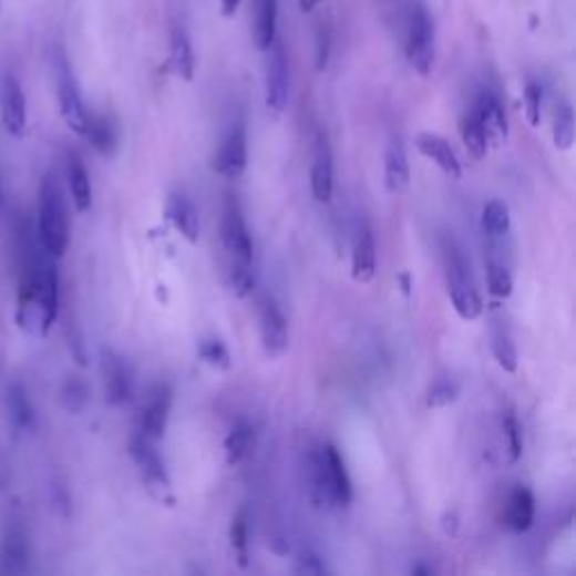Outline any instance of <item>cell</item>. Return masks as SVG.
<instances>
[{"label": "cell", "mask_w": 576, "mask_h": 576, "mask_svg": "<svg viewBox=\"0 0 576 576\" xmlns=\"http://www.w3.org/2000/svg\"><path fill=\"white\" fill-rule=\"evenodd\" d=\"M298 3H300V10L305 14H311V12H316L322 6V0H298Z\"/></svg>", "instance_id": "cell-45"}, {"label": "cell", "mask_w": 576, "mask_h": 576, "mask_svg": "<svg viewBox=\"0 0 576 576\" xmlns=\"http://www.w3.org/2000/svg\"><path fill=\"white\" fill-rule=\"evenodd\" d=\"M416 150L421 156L435 163L446 176L451 178H462V163L455 154V150L438 133H419L416 135Z\"/></svg>", "instance_id": "cell-15"}, {"label": "cell", "mask_w": 576, "mask_h": 576, "mask_svg": "<svg viewBox=\"0 0 576 576\" xmlns=\"http://www.w3.org/2000/svg\"><path fill=\"white\" fill-rule=\"evenodd\" d=\"M167 219L189 241L196 244L200 237V219L194 203L185 194H172L167 200Z\"/></svg>", "instance_id": "cell-21"}, {"label": "cell", "mask_w": 576, "mask_h": 576, "mask_svg": "<svg viewBox=\"0 0 576 576\" xmlns=\"http://www.w3.org/2000/svg\"><path fill=\"white\" fill-rule=\"evenodd\" d=\"M131 455L144 477V482H147L150 491L161 500V502H174V497L169 495L172 491V480H169V473L165 469V462L161 460L158 451L154 449L152 440H147L144 435H135L131 440Z\"/></svg>", "instance_id": "cell-6"}, {"label": "cell", "mask_w": 576, "mask_h": 576, "mask_svg": "<svg viewBox=\"0 0 576 576\" xmlns=\"http://www.w3.org/2000/svg\"><path fill=\"white\" fill-rule=\"evenodd\" d=\"M460 397V385L453 379H440L430 385L425 394V405L428 408H446L455 403Z\"/></svg>", "instance_id": "cell-37"}, {"label": "cell", "mask_w": 576, "mask_h": 576, "mask_svg": "<svg viewBox=\"0 0 576 576\" xmlns=\"http://www.w3.org/2000/svg\"><path fill=\"white\" fill-rule=\"evenodd\" d=\"M473 113L477 115L484 133H486V140L488 144H495V147H500V144L507 140V133H510V126H507V115H504V109L500 104V100L484 91L477 102H475V109Z\"/></svg>", "instance_id": "cell-16"}, {"label": "cell", "mask_w": 576, "mask_h": 576, "mask_svg": "<svg viewBox=\"0 0 576 576\" xmlns=\"http://www.w3.org/2000/svg\"><path fill=\"white\" fill-rule=\"evenodd\" d=\"M412 574H432V569L425 565H416V567H412Z\"/></svg>", "instance_id": "cell-47"}, {"label": "cell", "mask_w": 576, "mask_h": 576, "mask_svg": "<svg viewBox=\"0 0 576 576\" xmlns=\"http://www.w3.org/2000/svg\"><path fill=\"white\" fill-rule=\"evenodd\" d=\"M169 68L178 80H183V82L194 80V70H196L194 48H192L189 34L178 25L172 30V37H169Z\"/></svg>", "instance_id": "cell-24"}, {"label": "cell", "mask_w": 576, "mask_h": 576, "mask_svg": "<svg viewBox=\"0 0 576 576\" xmlns=\"http://www.w3.org/2000/svg\"><path fill=\"white\" fill-rule=\"evenodd\" d=\"M0 207H3V187H0Z\"/></svg>", "instance_id": "cell-48"}, {"label": "cell", "mask_w": 576, "mask_h": 576, "mask_svg": "<svg viewBox=\"0 0 576 576\" xmlns=\"http://www.w3.org/2000/svg\"><path fill=\"white\" fill-rule=\"evenodd\" d=\"M250 442H253V428H250L246 421H239V423L228 432L226 444H224V449H226V460H228L230 466L239 464V462L246 457V453L250 451Z\"/></svg>", "instance_id": "cell-31"}, {"label": "cell", "mask_w": 576, "mask_h": 576, "mask_svg": "<svg viewBox=\"0 0 576 576\" xmlns=\"http://www.w3.org/2000/svg\"><path fill=\"white\" fill-rule=\"evenodd\" d=\"M91 399V388L80 377H68L61 385V403L70 414H80Z\"/></svg>", "instance_id": "cell-30"}, {"label": "cell", "mask_w": 576, "mask_h": 576, "mask_svg": "<svg viewBox=\"0 0 576 576\" xmlns=\"http://www.w3.org/2000/svg\"><path fill=\"white\" fill-rule=\"evenodd\" d=\"M169 412H172V388L158 383L150 390L147 401H144L140 414V435H144L152 442L163 440L169 423Z\"/></svg>", "instance_id": "cell-9"}, {"label": "cell", "mask_w": 576, "mask_h": 576, "mask_svg": "<svg viewBox=\"0 0 576 576\" xmlns=\"http://www.w3.org/2000/svg\"><path fill=\"white\" fill-rule=\"evenodd\" d=\"M230 545L241 567L248 565V512L241 510L230 525Z\"/></svg>", "instance_id": "cell-36"}, {"label": "cell", "mask_w": 576, "mask_h": 576, "mask_svg": "<svg viewBox=\"0 0 576 576\" xmlns=\"http://www.w3.org/2000/svg\"><path fill=\"white\" fill-rule=\"evenodd\" d=\"M23 268L17 300V325L32 338H45L59 316V275L37 235H23Z\"/></svg>", "instance_id": "cell-1"}, {"label": "cell", "mask_w": 576, "mask_h": 576, "mask_svg": "<svg viewBox=\"0 0 576 576\" xmlns=\"http://www.w3.org/2000/svg\"><path fill=\"white\" fill-rule=\"evenodd\" d=\"M65 174H68V189L72 203H75L78 212H89L93 205V185H91L89 169L78 154H68Z\"/></svg>", "instance_id": "cell-23"}, {"label": "cell", "mask_w": 576, "mask_h": 576, "mask_svg": "<svg viewBox=\"0 0 576 576\" xmlns=\"http://www.w3.org/2000/svg\"><path fill=\"white\" fill-rule=\"evenodd\" d=\"M230 284H233V291L237 298H246L253 294L255 288V277L250 272V264L237 261L230 270Z\"/></svg>", "instance_id": "cell-39"}, {"label": "cell", "mask_w": 576, "mask_h": 576, "mask_svg": "<svg viewBox=\"0 0 576 576\" xmlns=\"http://www.w3.org/2000/svg\"><path fill=\"white\" fill-rule=\"evenodd\" d=\"M311 192L318 203H329L333 194V156L325 133H320L316 142V156L311 167Z\"/></svg>", "instance_id": "cell-18"}, {"label": "cell", "mask_w": 576, "mask_h": 576, "mask_svg": "<svg viewBox=\"0 0 576 576\" xmlns=\"http://www.w3.org/2000/svg\"><path fill=\"white\" fill-rule=\"evenodd\" d=\"M449 298H451L457 316L466 322L477 320L484 311L482 298L475 291V286L469 277L466 264H464L462 255H457L455 250L449 255Z\"/></svg>", "instance_id": "cell-5"}, {"label": "cell", "mask_w": 576, "mask_h": 576, "mask_svg": "<svg viewBox=\"0 0 576 576\" xmlns=\"http://www.w3.org/2000/svg\"><path fill=\"white\" fill-rule=\"evenodd\" d=\"M37 239L41 248L54 259H61L70 246V219L65 196L54 174H48L39 189Z\"/></svg>", "instance_id": "cell-2"}, {"label": "cell", "mask_w": 576, "mask_h": 576, "mask_svg": "<svg viewBox=\"0 0 576 576\" xmlns=\"http://www.w3.org/2000/svg\"><path fill=\"white\" fill-rule=\"evenodd\" d=\"M259 331L261 344L270 360L281 358L288 351V322L272 298H264L259 307Z\"/></svg>", "instance_id": "cell-10"}, {"label": "cell", "mask_w": 576, "mask_h": 576, "mask_svg": "<svg viewBox=\"0 0 576 576\" xmlns=\"http://www.w3.org/2000/svg\"><path fill=\"white\" fill-rule=\"evenodd\" d=\"M0 117L10 135L23 137L28 128V102L23 86L14 75H6L0 84Z\"/></svg>", "instance_id": "cell-11"}, {"label": "cell", "mask_w": 576, "mask_h": 576, "mask_svg": "<svg viewBox=\"0 0 576 576\" xmlns=\"http://www.w3.org/2000/svg\"><path fill=\"white\" fill-rule=\"evenodd\" d=\"M410 183V165L401 140H392L385 152V185L392 194H399Z\"/></svg>", "instance_id": "cell-26"}, {"label": "cell", "mask_w": 576, "mask_h": 576, "mask_svg": "<svg viewBox=\"0 0 576 576\" xmlns=\"http://www.w3.org/2000/svg\"><path fill=\"white\" fill-rule=\"evenodd\" d=\"M552 137H554V147L560 152H569L574 144V111L569 104H560L556 115H554V128H552Z\"/></svg>", "instance_id": "cell-32"}, {"label": "cell", "mask_w": 576, "mask_h": 576, "mask_svg": "<svg viewBox=\"0 0 576 576\" xmlns=\"http://www.w3.org/2000/svg\"><path fill=\"white\" fill-rule=\"evenodd\" d=\"M198 358L203 360L205 366L214 368V370H230L233 368V358L230 351L226 349V344L216 338L203 340L198 344Z\"/></svg>", "instance_id": "cell-33"}, {"label": "cell", "mask_w": 576, "mask_h": 576, "mask_svg": "<svg viewBox=\"0 0 576 576\" xmlns=\"http://www.w3.org/2000/svg\"><path fill=\"white\" fill-rule=\"evenodd\" d=\"M502 430L504 438H507V449H510V460L518 462L523 457V430L514 412H507L502 419Z\"/></svg>", "instance_id": "cell-38"}, {"label": "cell", "mask_w": 576, "mask_h": 576, "mask_svg": "<svg viewBox=\"0 0 576 576\" xmlns=\"http://www.w3.org/2000/svg\"><path fill=\"white\" fill-rule=\"evenodd\" d=\"M460 133H462L466 152L475 161H482L486 156V152H488V140H486V133H484V128H482V124H480V120H477V115L473 111L462 117Z\"/></svg>", "instance_id": "cell-28"}, {"label": "cell", "mask_w": 576, "mask_h": 576, "mask_svg": "<svg viewBox=\"0 0 576 576\" xmlns=\"http://www.w3.org/2000/svg\"><path fill=\"white\" fill-rule=\"evenodd\" d=\"M6 405H8V416L14 425L17 432H32L37 425V414H34V405L30 399V392L25 390L23 383L14 381L8 385L6 392Z\"/></svg>", "instance_id": "cell-22"}, {"label": "cell", "mask_w": 576, "mask_h": 576, "mask_svg": "<svg viewBox=\"0 0 576 576\" xmlns=\"http://www.w3.org/2000/svg\"><path fill=\"white\" fill-rule=\"evenodd\" d=\"M442 527L446 532V536H455L457 534V514L455 512H446L442 518Z\"/></svg>", "instance_id": "cell-43"}, {"label": "cell", "mask_w": 576, "mask_h": 576, "mask_svg": "<svg viewBox=\"0 0 576 576\" xmlns=\"http://www.w3.org/2000/svg\"><path fill=\"white\" fill-rule=\"evenodd\" d=\"M534 518H536L534 493L527 486H516L510 493L507 507H504V527L516 534H525L532 529Z\"/></svg>", "instance_id": "cell-19"}, {"label": "cell", "mask_w": 576, "mask_h": 576, "mask_svg": "<svg viewBox=\"0 0 576 576\" xmlns=\"http://www.w3.org/2000/svg\"><path fill=\"white\" fill-rule=\"evenodd\" d=\"M84 137H89L93 147L104 156H111L117 147L115 126L106 115H89V126H86Z\"/></svg>", "instance_id": "cell-27"}, {"label": "cell", "mask_w": 576, "mask_h": 576, "mask_svg": "<svg viewBox=\"0 0 576 576\" xmlns=\"http://www.w3.org/2000/svg\"><path fill=\"white\" fill-rule=\"evenodd\" d=\"M222 239L230 255H235L237 261L250 264L253 261V239L246 228L244 214L237 205V200H228L224 209V222H222Z\"/></svg>", "instance_id": "cell-13"}, {"label": "cell", "mask_w": 576, "mask_h": 576, "mask_svg": "<svg viewBox=\"0 0 576 576\" xmlns=\"http://www.w3.org/2000/svg\"><path fill=\"white\" fill-rule=\"evenodd\" d=\"M102 374H104V388H106V399L111 405H122L131 401L133 385H131V374L124 366V360L115 353L104 349L102 353Z\"/></svg>", "instance_id": "cell-14"}, {"label": "cell", "mask_w": 576, "mask_h": 576, "mask_svg": "<svg viewBox=\"0 0 576 576\" xmlns=\"http://www.w3.org/2000/svg\"><path fill=\"white\" fill-rule=\"evenodd\" d=\"M0 563L8 572H25L30 563V538L25 527L19 521H12L6 527L3 543H0Z\"/></svg>", "instance_id": "cell-17"}, {"label": "cell", "mask_w": 576, "mask_h": 576, "mask_svg": "<svg viewBox=\"0 0 576 576\" xmlns=\"http://www.w3.org/2000/svg\"><path fill=\"white\" fill-rule=\"evenodd\" d=\"M512 226V216H510V207L504 205L502 200H488L482 209V228L488 237H502L510 233Z\"/></svg>", "instance_id": "cell-29"}, {"label": "cell", "mask_w": 576, "mask_h": 576, "mask_svg": "<svg viewBox=\"0 0 576 576\" xmlns=\"http://www.w3.org/2000/svg\"><path fill=\"white\" fill-rule=\"evenodd\" d=\"M298 572H307V574H322L325 572V563L320 556H316L313 552H302L300 556V565Z\"/></svg>", "instance_id": "cell-42"}, {"label": "cell", "mask_w": 576, "mask_h": 576, "mask_svg": "<svg viewBox=\"0 0 576 576\" xmlns=\"http://www.w3.org/2000/svg\"><path fill=\"white\" fill-rule=\"evenodd\" d=\"M399 281H401V291H403L405 296H410V288H412L410 275H408V272H401V275H399Z\"/></svg>", "instance_id": "cell-46"}, {"label": "cell", "mask_w": 576, "mask_h": 576, "mask_svg": "<svg viewBox=\"0 0 576 576\" xmlns=\"http://www.w3.org/2000/svg\"><path fill=\"white\" fill-rule=\"evenodd\" d=\"M329 56H331V32H329V28L322 25L316 37V70L318 72L327 70Z\"/></svg>", "instance_id": "cell-41"}, {"label": "cell", "mask_w": 576, "mask_h": 576, "mask_svg": "<svg viewBox=\"0 0 576 576\" xmlns=\"http://www.w3.org/2000/svg\"><path fill=\"white\" fill-rule=\"evenodd\" d=\"M239 6H241V0H222V14L226 19H233L239 12Z\"/></svg>", "instance_id": "cell-44"}, {"label": "cell", "mask_w": 576, "mask_h": 576, "mask_svg": "<svg viewBox=\"0 0 576 576\" xmlns=\"http://www.w3.org/2000/svg\"><path fill=\"white\" fill-rule=\"evenodd\" d=\"M56 97H59L61 115H63L65 124L70 126V131L84 135L91 113L84 106L78 80H75V75H72V70L65 59H59V63H56Z\"/></svg>", "instance_id": "cell-7"}, {"label": "cell", "mask_w": 576, "mask_h": 576, "mask_svg": "<svg viewBox=\"0 0 576 576\" xmlns=\"http://www.w3.org/2000/svg\"><path fill=\"white\" fill-rule=\"evenodd\" d=\"M277 10H279L277 0H257L253 39L257 50L261 52H266L277 39Z\"/></svg>", "instance_id": "cell-25"}, {"label": "cell", "mask_w": 576, "mask_h": 576, "mask_svg": "<svg viewBox=\"0 0 576 576\" xmlns=\"http://www.w3.org/2000/svg\"><path fill=\"white\" fill-rule=\"evenodd\" d=\"M246 165H248V137H246V128L237 124L226 135L219 152L214 156V172L230 181H237L246 172Z\"/></svg>", "instance_id": "cell-12"}, {"label": "cell", "mask_w": 576, "mask_h": 576, "mask_svg": "<svg viewBox=\"0 0 576 576\" xmlns=\"http://www.w3.org/2000/svg\"><path fill=\"white\" fill-rule=\"evenodd\" d=\"M541 106H543V89L536 82H529L525 86V117L534 128L541 124Z\"/></svg>", "instance_id": "cell-40"}, {"label": "cell", "mask_w": 576, "mask_h": 576, "mask_svg": "<svg viewBox=\"0 0 576 576\" xmlns=\"http://www.w3.org/2000/svg\"><path fill=\"white\" fill-rule=\"evenodd\" d=\"M491 349H493V356H495V360H497V366L504 370V372H510V374H514L516 370H518V353H516V347H514V342H512V338L504 333V331H495L493 333V344H491Z\"/></svg>", "instance_id": "cell-34"}, {"label": "cell", "mask_w": 576, "mask_h": 576, "mask_svg": "<svg viewBox=\"0 0 576 576\" xmlns=\"http://www.w3.org/2000/svg\"><path fill=\"white\" fill-rule=\"evenodd\" d=\"M405 56L421 78H428L435 65V23L419 0L410 6L405 19Z\"/></svg>", "instance_id": "cell-4"}, {"label": "cell", "mask_w": 576, "mask_h": 576, "mask_svg": "<svg viewBox=\"0 0 576 576\" xmlns=\"http://www.w3.org/2000/svg\"><path fill=\"white\" fill-rule=\"evenodd\" d=\"M266 52V109L272 113H281L288 104V56L279 39H275V43Z\"/></svg>", "instance_id": "cell-8"}, {"label": "cell", "mask_w": 576, "mask_h": 576, "mask_svg": "<svg viewBox=\"0 0 576 576\" xmlns=\"http://www.w3.org/2000/svg\"><path fill=\"white\" fill-rule=\"evenodd\" d=\"M311 466L316 504L320 507H347L351 502V480L338 449L331 444L318 449Z\"/></svg>", "instance_id": "cell-3"}, {"label": "cell", "mask_w": 576, "mask_h": 576, "mask_svg": "<svg viewBox=\"0 0 576 576\" xmlns=\"http://www.w3.org/2000/svg\"><path fill=\"white\" fill-rule=\"evenodd\" d=\"M377 275V241L370 228L358 233L351 248V277L360 284L372 281Z\"/></svg>", "instance_id": "cell-20"}, {"label": "cell", "mask_w": 576, "mask_h": 576, "mask_svg": "<svg viewBox=\"0 0 576 576\" xmlns=\"http://www.w3.org/2000/svg\"><path fill=\"white\" fill-rule=\"evenodd\" d=\"M486 284H488V294L495 298L504 300L514 294V277L502 264L491 261L486 266Z\"/></svg>", "instance_id": "cell-35"}]
</instances>
